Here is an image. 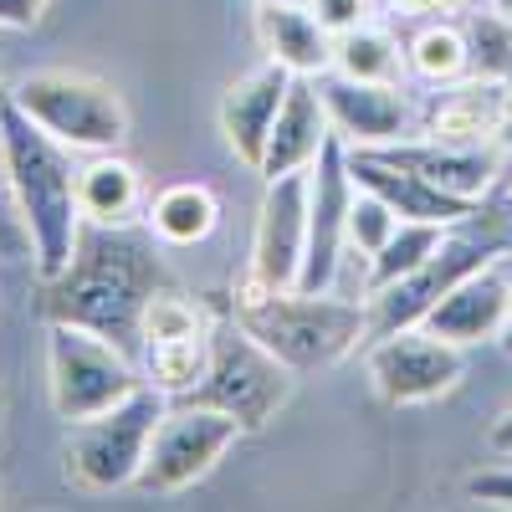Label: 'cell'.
<instances>
[{"mask_svg":"<svg viewBox=\"0 0 512 512\" xmlns=\"http://www.w3.org/2000/svg\"><path fill=\"white\" fill-rule=\"evenodd\" d=\"M466 497L492 502V507H512V466H487V472L466 477Z\"/></svg>","mask_w":512,"mask_h":512,"instance_id":"30","label":"cell"},{"mask_svg":"<svg viewBox=\"0 0 512 512\" xmlns=\"http://www.w3.org/2000/svg\"><path fill=\"white\" fill-rule=\"evenodd\" d=\"M52 0H0V26L6 31H31L41 16H47Z\"/></svg>","mask_w":512,"mask_h":512,"instance_id":"32","label":"cell"},{"mask_svg":"<svg viewBox=\"0 0 512 512\" xmlns=\"http://www.w3.org/2000/svg\"><path fill=\"white\" fill-rule=\"evenodd\" d=\"M318 93H323L333 134L349 149H384L395 139H410L420 128V113L400 82H354V77L323 72Z\"/></svg>","mask_w":512,"mask_h":512,"instance_id":"11","label":"cell"},{"mask_svg":"<svg viewBox=\"0 0 512 512\" xmlns=\"http://www.w3.org/2000/svg\"><path fill=\"white\" fill-rule=\"evenodd\" d=\"M482 0H374V11L395 21H431V16H466Z\"/></svg>","mask_w":512,"mask_h":512,"instance_id":"29","label":"cell"},{"mask_svg":"<svg viewBox=\"0 0 512 512\" xmlns=\"http://www.w3.org/2000/svg\"><path fill=\"white\" fill-rule=\"evenodd\" d=\"M354 190L359 185L349 175V144L333 134L308 169V246H303V272H297V287L303 292H333L344 251H349Z\"/></svg>","mask_w":512,"mask_h":512,"instance_id":"10","label":"cell"},{"mask_svg":"<svg viewBox=\"0 0 512 512\" xmlns=\"http://www.w3.org/2000/svg\"><path fill=\"white\" fill-rule=\"evenodd\" d=\"M277 6H313V0H277Z\"/></svg>","mask_w":512,"mask_h":512,"instance_id":"36","label":"cell"},{"mask_svg":"<svg viewBox=\"0 0 512 512\" xmlns=\"http://www.w3.org/2000/svg\"><path fill=\"white\" fill-rule=\"evenodd\" d=\"M216 318H221V313H216ZM210 344H216V323L195 328V333L149 338V344H139L144 384H154V390L169 395V400H185L195 384L205 379V369H210Z\"/></svg>","mask_w":512,"mask_h":512,"instance_id":"23","label":"cell"},{"mask_svg":"<svg viewBox=\"0 0 512 512\" xmlns=\"http://www.w3.org/2000/svg\"><path fill=\"white\" fill-rule=\"evenodd\" d=\"M405 72L425 88H451V82L472 77V47H466L461 16H431L415 21L405 41Z\"/></svg>","mask_w":512,"mask_h":512,"instance_id":"22","label":"cell"},{"mask_svg":"<svg viewBox=\"0 0 512 512\" xmlns=\"http://www.w3.org/2000/svg\"><path fill=\"white\" fill-rule=\"evenodd\" d=\"M26 256H31V226H26L21 200L11 190L6 149H0V262H26Z\"/></svg>","mask_w":512,"mask_h":512,"instance_id":"28","label":"cell"},{"mask_svg":"<svg viewBox=\"0 0 512 512\" xmlns=\"http://www.w3.org/2000/svg\"><path fill=\"white\" fill-rule=\"evenodd\" d=\"M256 41L267 62L287 67L292 77H323L333 72V31L313 16V6H277L256 0Z\"/></svg>","mask_w":512,"mask_h":512,"instance_id":"19","label":"cell"},{"mask_svg":"<svg viewBox=\"0 0 512 512\" xmlns=\"http://www.w3.org/2000/svg\"><path fill=\"white\" fill-rule=\"evenodd\" d=\"M144 384L123 344L82 328V323H47V390L62 425L93 420L123 405Z\"/></svg>","mask_w":512,"mask_h":512,"instance_id":"7","label":"cell"},{"mask_svg":"<svg viewBox=\"0 0 512 512\" xmlns=\"http://www.w3.org/2000/svg\"><path fill=\"white\" fill-rule=\"evenodd\" d=\"M287 88H292V72L277 67V62H262V67L241 72L231 88L221 93L216 123H221V134H226V149L251 169V175L262 169L267 134H272V123H277V113H282Z\"/></svg>","mask_w":512,"mask_h":512,"instance_id":"15","label":"cell"},{"mask_svg":"<svg viewBox=\"0 0 512 512\" xmlns=\"http://www.w3.org/2000/svg\"><path fill=\"white\" fill-rule=\"evenodd\" d=\"M349 175H354V185L374 190L379 200H390L400 221L456 226L461 216H472V210H477L472 200H456V195L436 190L431 180H420L415 169H405V164H395V159H384L379 149H349Z\"/></svg>","mask_w":512,"mask_h":512,"instance_id":"17","label":"cell"},{"mask_svg":"<svg viewBox=\"0 0 512 512\" xmlns=\"http://www.w3.org/2000/svg\"><path fill=\"white\" fill-rule=\"evenodd\" d=\"M333 72L354 82H400L405 77V47L390 26L359 21L333 36Z\"/></svg>","mask_w":512,"mask_h":512,"instance_id":"24","label":"cell"},{"mask_svg":"<svg viewBox=\"0 0 512 512\" xmlns=\"http://www.w3.org/2000/svg\"><path fill=\"white\" fill-rule=\"evenodd\" d=\"M292 374H297L292 364H282L267 344H256V338L231 318V308H221L216 344H210V369H205V379L195 384L185 400L236 415L241 431L256 436V431H267V425L287 410V400L297 390Z\"/></svg>","mask_w":512,"mask_h":512,"instance_id":"4","label":"cell"},{"mask_svg":"<svg viewBox=\"0 0 512 512\" xmlns=\"http://www.w3.org/2000/svg\"><path fill=\"white\" fill-rule=\"evenodd\" d=\"M492 6H502V11H512V0H492Z\"/></svg>","mask_w":512,"mask_h":512,"instance_id":"37","label":"cell"},{"mask_svg":"<svg viewBox=\"0 0 512 512\" xmlns=\"http://www.w3.org/2000/svg\"><path fill=\"white\" fill-rule=\"evenodd\" d=\"M461 26H466V47H472V72L512 82V11L482 0V6L461 16Z\"/></svg>","mask_w":512,"mask_h":512,"instance_id":"25","label":"cell"},{"mask_svg":"<svg viewBox=\"0 0 512 512\" xmlns=\"http://www.w3.org/2000/svg\"><path fill=\"white\" fill-rule=\"evenodd\" d=\"M164 267L144 236L128 226H88L82 221L77 256L57 272L41 277L36 313L47 323H82L128 354L139 349V318L149 308V297L164 287Z\"/></svg>","mask_w":512,"mask_h":512,"instance_id":"1","label":"cell"},{"mask_svg":"<svg viewBox=\"0 0 512 512\" xmlns=\"http://www.w3.org/2000/svg\"><path fill=\"white\" fill-rule=\"evenodd\" d=\"M364 374H369V390L384 405H431L441 395H451L461 374H466V349H456L451 338L431 333L425 323L395 328V333H379L369 338L364 349Z\"/></svg>","mask_w":512,"mask_h":512,"instance_id":"8","label":"cell"},{"mask_svg":"<svg viewBox=\"0 0 512 512\" xmlns=\"http://www.w3.org/2000/svg\"><path fill=\"white\" fill-rule=\"evenodd\" d=\"M6 98L67 149L103 154V149H123L128 139V108L118 88L93 72L47 67V72L21 77L16 88H6Z\"/></svg>","mask_w":512,"mask_h":512,"instance_id":"5","label":"cell"},{"mask_svg":"<svg viewBox=\"0 0 512 512\" xmlns=\"http://www.w3.org/2000/svg\"><path fill=\"white\" fill-rule=\"evenodd\" d=\"M400 231V216H395V205L390 200H379L374 190H354V205H349V251H359L364 262Z\"/></svg>","mask_w":512,"mask_h":512,"instance_id":"27","label":"cell"},{"mask_svg":"<svg viewBox=\"0 0 512 512\" xmlns=\"http://www.w3.org/2000/svg\"><path fill=\"white\" fill-rule=\"evenodd\" d=\"M231 318L267 344L282 364L297 374L344 364L359 344H369V308L344 303L333 292H303V287H267L251 272L231 287Z\"/></svg>","mask_w":512,"mask_h":512,"instance_id":"2","label":"cell"},{"mask_svg":"<svg viewBox=\"0 0 512 512\" xmlns=\"http://www.w3.org/2000/svg\"><path fill=\"white\" fill-rule=\"evenodd\" d=\"M369 11H374V0H313V16L338 36V31H349V26H359V21H369Z\"/></svg>","mask_w":512,"mask_h":512,"instance_id":"31","label":"cell"},{"mask_svg":"<svg viewBox=\"0 0 512 512\" xmlns=\"http://www.w3.org/2000/svg\"><path fill=\"white\" fill-rule=\"evenodd\" d=\"M487 446H492V456H512V405L492 420V431H487Z\"/></svg>","mask_w":512,"mask_h":512,"instance_id":"33","label":"cell"},{"mask_svg":"<svg viewBox=\"0 0 512 512\" xmlns=\"http://www.w3.org/2000/svg\"><path fill=\"white\" fill-rule=\"evenodd\" d=\"M507 297H512V277L492 267L461 277L441 303L425 313V328L451 338L456 349H477V344H492V338H502V323H507Z\"/></svg>","mask_w":512,"mask_h":512,"instance_id":"16","label":"cell"},{"mask_svg":"<svg viewBox=\"0 0 512 512\" xmlns=\"http://www.w3.org/2000/svg\"><path fill=\"white\" fill-rule=\"evenodd\" d=\"M303 246H308V169H292V175L267 180V190H262L246 272L267 287H297Z\"/></svg>","mask_w":512,"mask_h":512,"instance_id":"12","label":"cell"},{"mask_svg":"<svg viewBox=\"0 0 512 512\" xmlns=\"http://www.w3.org/2000/svg\"><path fill=\"white\" fill-rule=\"evenodd\" d=\"M0 149H6L11 190L21 200V216L31 226V262L36 277H57L82 236V205H77V169L67 144H57L41 123H31L6 93H0Z\"/></svg>","mask_w":512,"mask_h":512,"instance_id":"3","label":"cell"},{"mask_svg":"<svg viewBox=\"0 0 512 512\" xmlns=\"http://www.w3.org/2000/svg\"><path fill=\"white\" fill-rule=\"evenodd\" d=\"M379 154L415 169L420 180H431L436 190H446L456 200H472V205L492 195V185L507 169V154L497 144H441V139H420V134L384 144Z\"/></svg>","mask_w":512,"mask_h":512,"instance_id":"13","label":"cell"},{"mask_svg":"<svg viewBox=\"0 0 512 512\" xmlns=\"http://www.w3.org/2000/svg\"><path fill=\"white\" fill-rule=\"evenodd\" d=\"M77 205L88 226H128L144 210V180L139 164L123 159L118 149L93 154L77 169Z\"/></svg>","mask_w":512,"mask_h":512,"instance_id":"20","label":"cell"},{"mask_svg":"<svg viewBox=\"0 0 512 512\" xmlns=\"http://www.w3.org/2000/svg\"><path fill=\"white\" fill-rule=\"evenodd\" d=\"M507 113H512V82L472 72V77L451 82V88H441L431 98L415 134L441 139V144H497Z\"/></svg>","mask_w":512,"mask_h":512,"instance_id":"14","label":"cell"},{"mask_svg":"<svg viewBox=\"0 0 512 512\" xmlns=\"http://www.w3.org/2000/svg\"><path fill=\"white\" fill-rule=\"evenodd\" d=\"M497 344L512 354V297H507V323H502V338H497Z\"/></svg>","mask_w":512,"mask_h":512,"instance_id":"35","label":"cell"},{"mask_svg":"<svg viewBox=\"0 0 512 512\" xmlns=\"http://www.w3.org/2000/svg\"><path fill=\"white\" fill-rule=\"evenodd\" d=\"M497 149L512 159V113H507V123H502V134H497Z\"/></svg>","mask_w":512,"mask_h":512,"instance_id":"34","label":"cell"},{"mask_svg":"<svg viewBox=\"0 0 512 512\" xmlns=\"http://www.w3.org/2000/svg\"><path fill=\"white\" fill-rule=\"evenodd\" d=\"M241 436L246 431H241L236 415L195 405V400H175L164 410L154 441H149L139 487L144 492H185V487H195L216 472Z\"/></svg>","mask_w":512,"mask_h":512,"instance_id":"9","label":"cell"},{"mask_svg":"<svg viewBox=\"0 0 512 512\" xmlns=\"http://www.w3.org/2000/svg\"><path fill=\"white\" fill-rule=\"evenodd\" d=\"M144 221L164 246H200L221 226V195L205 180H175L144 205Z\"/></svg>","mask_w":512,"mask_h":512,"instance_id":"21","label":"cell"},{"mask_svg":"<svg viewBox=\"0 0 512 512\" xmlns=\"http://www.w3.org/2000/svg\"><path fill=\"white\" fill-rule=\"evenodd\" d=\"M328 139H333V123H328V108H323V93H318V77H292L256 175L277 180V175H292V169H313V159L323 154Z\"/></svg>","mask_w":512,"mask_h":512,"instance_id":"18","label":"cell"},{"mask_svg":"<svg viewBox=\"0 0 512 512\" xmlns=\"http://www.w3.org/2000/svg\"><path fill=\"white\" fill-rule=\"evenodd\" d=\"M441 236H446V226H436V221H400V231L369 256V292H379V287H390L395 277L415 272L425 256L441 246Z\"/></svg>","mask_w":512,"mask_h":512,"instance_id":"26","label":"cell"},{"mask_svg":"<svg viewBox=\"0 0 512 512\" xmlns=\"http://www.w3.org/2000/svg\"><path fill=\"white\" fill-rule=\"evenodd\" d=\"M169 410V395H159L154 384H139L123 405L67 425V482L88 492H118L139 487L149 441L159 431V420Z\"/></svg>","mask_w":512,"mask_h":512,"instance_id":"6","label":"cell"}]
</instances>
